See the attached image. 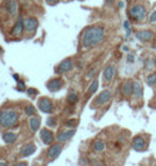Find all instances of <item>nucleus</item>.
Masks as SVG:
<instances>
[{
    "label": "nucleus",
    "instance_id": "obj_16",
    "mask_svg": "<svg viewBox=\"0 0 156 166\" xmlns=\"http://www.w3.org/2000/svg\"><path fill=\"white\" fill-rule=\"evenodd\" d=\"M132 146H133V148H134L135 150H137V151H140V150L144 149L145 142H144V139L142 138V137L137 136V137H135V138L133 139Z\"/></svg>",
    "mask_w": 156,
    "mask_h": 166
},
{
    "label": "nucleus",
    "instance_id": "obj_23",
    "mask_svg": "<svg viewBox=\"0 0 156 166\" xmlns=\"http://www.w3.org/2000/svg\"><path fill=\"white\" fill-rule=\"evenodd\" d=\"M97 88H98V82H97V79H94L92 83H91L89 89H88V92L92 94V93H94L96 90H97Z\"/></svg>",
    "mask_w": 156,
    "mask_h": 166
},
{
    "label": "nucleus",
    "instance_id": "obj_36",
    "mask_svg": "<svg viewBox=\"0 0 156 166\" xmlns=\"http://www.w3.org/2000/svg\"><path fill=\"white\" fill-rule=\"evenodd\" d=\"M13 77H14V79L16 80V82H18V80H19V76H18L17 74H14V75H13Z\"/></svg>",
    "mask_w": 156,
    "mask_h": 166
},
{
    "label": "nucleus",
    "instance_id": "obj_26",
    "mask_svg": "<svg viewBox=\"0 0 156 166\" xmlns=\"http://www.w3.org/2000/svg\"><path fill=\"white\" fill-rule=\"evenodd\" d=\"M123 25H124V29L126 30V37H129L131 33H132V30H131V26H129L128 20H125Z\"/></svg>",
    "mask_w": 156,
    "mask_h": 166
},
{
    "label": "nucleus",
    "instance_id": "obj_30",
    "mask_svg": "<svg viewBox=\"0 0 156 166\" xmlns=\"http://www.w3.org/2000/svg\"><path fill=\"white\" fill-rule=\"evenodd\" d=\"M47 126H56V120L54 118H48L47 119Z\"/></svg>",
    "mask_w": 156,
    "mask_h": 166
},
{
    "label": "nucleus",
    "instance_id": "obj_18",
    "mask_svg": "<svg viewBox=\"0 0 156 166\" xmlns=\"http://www.w3.org/2000/svg\"><path fill=\"white\" fill-rule=\"evenodd\" d=\"M123 93L126 97H129L134 93V83H132L131 80L126 82L125 84L123 85Z\"/></svg>",
    "mask_w": 156,
    "mask_h": 166
},
{
    "label": "nucleus",
    "instance_id": "obj_39",
    "mask_svg": "<svg viewBox=\"0 0 156 166\" xmlns=\"http://www.w3.org/2000/svg\"><path fill=\"white\" fill-rule=\"evenodd\" d=\"M0 166H6V162H1L0 163Z\"/></svg>",
    "mask_w": 156,
    "mask_h": 166
},
{
    "label": "nucleus",
    "instance_id": "obj_12",
    "mask_svg": "<svg viewBox=\"0 0 156 166\" xmlns=\"http://www.w3.org/2000/svg\"><path fill=\"white\" fill-rule=\"evenodd\" d=\"M61 151H62L61 145L55 144L50 148H49V150H48V152H47V157L49 158V159L54 160V159H56V158L59 157V154L61 153Z\"/></svg>",
    "mask_w": 156,
    "mask_h": 166
},
{
    "label": "nucleus",
    "instance_id": "obj_9",
    "mask_svg": "<svg viewBox=\"0 0 156 166\" xmlns=\"http://www.w3.org/2000/svg\"><path fill=\"white\" fill-rule=\"evenodd\" d=\"M18 9V2L17 0H7L6 2V10L10 15L13 17L17 14Z\"/></svg>",
    "mask_w": 156,
    "mask_h": 166
},
{
    "label": "nucleus",
    "instance_id": "obj_33",
    "mask_svg": "<svg viewBox=\"0 0 156 166\" xmlns=\"http://www.w3.org/2000/svg\"><path fill=\"white\" fill-rule=\"evenodd\" d=\"M127 61L128 62H134V55H132V54H129L128 56H127Z\"/></svg>",
    "mask_w": 156,
    "mask_h": 166
},
{
    "label": "nucleus",
    "instance_id": "obj_21",
    "mask_svg": "<svg viewBox=\"0 0 156 166\" xmlns=\"http://www.w3.org/2000/svg\"><path fill=\"white\" fill-rule=\"evenodd\" d=\"M2 139L7 142V144H13L15 141L17 139V135L14 133H11V132H7L2 135Z\"/></svg>",
    "mask_w": 156,
    "mask_h": 166
},
{
    "label": "nucleus",
    "instance_id": "obj_41",
    "mask_svg": "<svg viewBox=\"0 0 156 166\" xmlns=\"http://www.w3.org/2000/svg\"><path fill=\"white\" fill-rule=\"evenodd\" d=\"M155 64H156V59H155Z\"/></svg>",
    "mask_w": 156,
    "mask_h": 166
},
{
    "label": "nucleus",
    "instance_id": "obj_29",
    "mask_svg": "<svg viewBox=\"0 0 156 166\" xmlns=\"http://www.w3.org/2000/svg\"><path fill=\"white\" fill-rule=\"evenodd\" d=\"M27 93L30 97H34L36 93H38V90L34 89V88H29V89H27Z\"/></svg>",
    "mask_w": 156,
    "mask_h": 166
},
{
    "label": "nucleus",
    "instance_id": "obj_4",
    "mask_svg": "<svg viewBox=\"0 0 156 166\" xmlns=\"http://www.w3.org/2000/svg\"><path fill=\"white\" fill-rule=\"evenodd\" d=\"M74 67V62L72 61V59H64L63 61H61L58 64V67L56 68V73L62 74V73H66V72L71 71Z\"/></svg>",
    "mask_w": 156,
    "mask_h": 166
},
{
    "label": "nucleus",
    "instance_id": "obj_10",
    "mask_svg": "<svg viewBox=\"0 0 156 166\" xmlns=\"http://www.w3.org/2000/svg\"><path fill=\"white\" fill-rule=\"evenodd\" d=\"M62 84H63V83H62L61 78H54V79H50L47 83V88H48L49 91L56 92V91H58V90L61 89Z\"/></svg>",
    "mask_w": 156,
    "mask_h": 166
},
{
    "label": "nucleus",
    "instance_id": "obj_13",
    "mask_svg": "<svg viewBox=\"0 0 156 166\" xmlns=\"http://www.w3.org/2000/svg\"><path fill=\"white\" fill-rule=\"evenodd\" d=\"M111 98V91L110 90H104L98 94L97 99H96V104L97 105H103L107 103Z\"/></svg>",
    "mask_w": 156,
    "mask_h": 166
},
{
    "label": "nucleus",
    "instance_id": "obj_27",
    "mask_svg": "<svg viewBox=\"0 0 156 166\" xmlns=\"http://www.w3.org/2000/svg\"><path fill=\"white\" fill-rule=\"evenodd\" d=\"M67 100H69L70 103H75L78 101V97L76 93H71V94H69V98H67Z\"/></svg>",
    "mask_w": 156,
    "mask_h": 166
},
{
    "label": "nucleus",
    "instance_id": "obj_17",
    "mask_svg": "<svg viewBox=\"0 0 156 166\" xmlns=\"http://www.w3.org/2000/svg\"><path fill=\"white\" fill-rule=\"evenodd\" d=\"M35 150H36L35 145H33V144L27 145V146H25L22 150H20V157H29V155L34 153Z\"/></svg>",
    "mask_w": 156,
    "mask_h": 166
},
{
    "label": "nucleus",
    "instance_id": "obj_38",
    "mask_svg": "<svg viewBox=\"0 0 156 166\" xmlns=\"http://www.w3.org/2000/svg\"><path fill=\"white\" fill-rule=\"evenodd\" d=\"M119 7H120V8H123V2H119Z\"/></svg>",
    "mask_w": 156,
    "mask_h": 166
},
{
    "label": "nucleus",
    "instance_id": "obj_22",
    "mask_svg": "<svg viewBox=\"0 0 156 166\" xmlns=\"http://www.w3.org/2000/svg\"><path fill=\"white\" fill-rule=\"evenodd\" d=\"M93 147L96 151H103L105 149V142L102 141H95L94 144H93Z\"/></svg>",
    "mask_w": 156,
    "mask_h": 166
},
{
    "label": "nucleus",
    "instance_id": "obj_7",
    "mask_svg": "<svg viewBox=\"0 0 156 166\" xmlns=\"http://www.w3.org/2000/svg\"><path fill=\"white\" fill-rule=\"evenodd\" d=\"M25 30V26H24V19H22V15H18V19L15 26L12 29V35H15V37H19V35H23Z\"/></svg>",
    "mask_w": 156,
    "mask_h": 166
},
{
    "label": "nucleus",
    "instance_id": "obj_20",
    "mask_svg": "<svg viewBox=\"0 0 156 166\" xmlns=\"http://www.w3.org/2000/svg\"><path fill=\"white\" fill-rule=\"evenodd\" d=\"M30 123V128L31 130H32L33 132L38 131L39 129H40V126H41V119L39 117H36V116H34V117H32L30 119L29 121Z\"/></svg>",
    "mask_w": 156,
    "mask_h": 166
},
{
    "label": "nucleus",
    "instance_id": "obj_25",
    "mask_svg": "<svg viewBox=\"0 0 156 166\" xmlns=\"http://www.w3.org/2000/svg\"><path fill=\"white\" fill-rule=\"evenodd\" d=\"M148 84L150 85V86H154V85H156V73H153L148 76Z\"/></svg>",
    "mask_w": 156,
    "mask_h": 166
},
{
    "label": "nucleus",
    "instance_id": "obj_5",
    "mask_svg": "<svg viewBox=\"0 0 156 166\" xmlns=\"http://www.w3.org/2000/svg\"><path fill=\"white\" fill-rule=\"evenodd\" d=\"M38 106L41 111L46 113V114H50L54 110L53 103H51V101L47 98H41L38 102Z\"/></svg>",
    "mask_w": 156,
    "mask_h": 166
},
{
    "label": "nucleus",
    "instance_id": "obj_34",
    "mask_svg": "<svg viewBox=\"0 0 156 166\" xmlns=\"http://www.w3.org/2000/svg\"><path fill=\"white\" fill-rule=\"evenodd\" d=\"M58 1L59 0H46V2H47L48 4H56Z\"/></svg>",
    "mask_w": 156,
    "mask_h": 166
},
{
    "label": "nucleus",
    "instance_id": "obj_24",
    "mask_svg": "<svg viewBox=\"0 0 156 166\" xmlns=\"http://www.w3.org/2000/svg\"><path fill=\"white\" fill-rule=\"evenodd\" d=\"M35 107L34 106H32V105H28L27 107H26V110H25V114L27 116H33L35 114Z\"/></svg>",
    "mask_w": 156,
    "mask_h": 166
},
{
    "label": "nucleus",
    "instance_id": "obj_11",
    "mask_svg": "<svg viewBox=\"0 0 156 166\" xmlns=\"http://www.w3.org/2000/svg\"><path fill=\"white\" fill-rule=\"evenodd\" d=\"M41 139H42V142L44 144L46 145H49L51 144V142H54V133L51 131H49L47 129H43L42 131H41Z\"/></svg>",
    "mask_w": 156,
    "mask_h": 166
},
{
    "label": "nucleus",
    "instance_id": "obj_32",
    "mask_svg": "<svg viewBox=\"0 0 156 166\" xmlns=\"http://www.w3.org/2000/svg\"><path fill=\"white\" fill-rule=\"evenodd\" d=\"M150 22L151 23H155L156 22V11H154L151 14V16H150Z\"/></svg>",
    "mask_w": 156,
    "mask_h": 166
},
{
    "label": "nucleus",
    "instance_id": "obj_40",
    "mask_svg": "<svg viewBox=\"0 0 156 166\" xmlns=\"http://www.w3.org/2000/svg\"><path fill=\"white\" fill-rule=\"evenodd\" d=\"M126 1H127V2H131V1H132V0H126Z\"/></svg>",
    "mask_w": 156,
    "mask_h": 166
},
{
    "label": "nucleus",
    "instance_id": "obj_43",
    "mask_svg": "<svg viewBox=\"0 0 156 166\" xmlns=\"http://www.w3.org/2000/svg\"><path fill=\"white\" fill-rule=\"evenodd\" d=\"M80 1H81V0H80Z\"/></svg>",
    "mask_w": 156,
    "mask_h": 166
},
{
    "label": "nucleus",
    "instance_id": "obj_15",
    "mask_svg": "<svg viewBox=\"0 0 156 166\" xmlns=\"http://www.w3.org/2000/svg\"><path fill=\"white\" fill-rule=\"evenodd\" d=\"M75 130H69V131H65V132H62V133H59L58 136H57V141L58 142H66L69 141V139H71L73 136L75 135Z\"/></svg>",
    "mask_w": 156,
    "mask_h": 166
},
{
    "label": "nucleus",
    "instance_id": "obj_2",
    "mask_svg": "<svg viewBox=\"0 0 156 166\" xmlns=\"http://www.w3.org/2000/svg\"><path fill=\"white\" fill-rule=\"evenodd\" d=\"M18 120V114L13 110H8L1 111L0 115V123L4 128H11L15 126Z\"/></svg>",
    "mask_w": 156,
    "mask_h": 166
},
{
    "label": "nucleus",
    "instance_id": "obj_35",
    "mask_svg": "<svg viewBox=\"0 0 156 166\" xmlns=\"http://www.w3.org/2000/svg\"><path fill=\"white\" fill-rule=\"evenodd\" d=\"M15 166H27V163L26 162H19V163H17Z\"/></svg>",
    "mask_w": 156,
    "mask_h": 166
},
{
    "label": "nucleus",
    "instance_id": "obj_19",
    "mask_svg": "<svg viewBox=\"0 0 156 166\" xmlns=\"http://www.w3.org/2000/svg\"><path fill=\"white\" fill-rule=\"evenodd\" d=\"M134 95L136 99H141L143 95V88L139 82H134Z\"/></svg>",
    "mask_w": 156,
    "mask_h": 166
},
{
    "label": "nucleus",
    "instance_id": "obj_3",
    "mask_svg": "<svg viewBox=\"0 0 156 166\" xmlns=\"http://www.w3.org/2000/svg\"><path fill=\"white\" fill-rule=\"evenodd\" d=\"M147 15V10L142 4H135L129 9V16L134 20H143Z\"/></svg>",
    "mask_w": 156,
    "mask_h": 166
},
{
    "label": "nucleus",
    "instance_id": "obj_14",
    "mask_svg": "<svg viewBox=\"0 0 156 166\" xmlns=\"http://www.w3.org/2000/svg\"><path fill=\"white\" fill-rule=\"evenodd\" d=\"M116 75V68L113 66H108L103 72V77L106 82H111Z\"/></svg>",
    "mask_w": 156,
    "mask_h": 166
},
{
    "label": "nucleus",
    "instance_id": "obj_42",
    "mask_svg": "<svg viewBox=\"0 0 156 166\" xmlns=\"http://www.w3.org/2000/svg\"><path fill=\"white\" fill-rule=\"evenodd\" d=\"M32 166H34V165H32Z\"/></svg>",
    "mask_w": 156,
    "mask_h": 166
},
{
    "label": "nucleus",
    "instance_id": "obj_37",
    "mask_svg": "<svg viewBox=\"0 0 156 166\" xmlns=\"http://www.w3.org/2000/svg\"><path fill=\"white\" fill-rule=\"evenodd\" d=\"M93 166H105L103 164V163H100V164H95V165H93Z\"/></svg>",
    "mask_w": 156,
    "mask_h": 166
},
{
    "label": "nucleus",
    "instance_id": "obj_28",
    "mask_svg": "<svg viewBox=\"0 0 156 166\" xmlns=\"http://www.w3.org/2000/svg\"><path fill=\"white\" fill-rule=\"evenodd\" d=\"M25 89H26L25 83L23 82V80H18L17 82V90L18 91H24Z\"/></svg>",
    "mask_w": 156,
    "mask_h": 166
},
{
    "label": "nucleus",
    "instance_id": "obj_8",
    "mask_svg": "<svg viewBox=\"0 0 156 166\" xmlns=\"http://www.w3.org/2000/svg\"><path fill=\"white\" fill-rule=\"evenodd\" d=\"M136 38L141 42H149L154 38V33L150 30H141L136 33Z\"/></svg>",
    "mask_w": 156,
    "mask_h": 166
},
{
    "label": "nucleus",
    "instance_id": "obj_6",
    "mask_svg": "<svg viewBox=\"0 0 156 166\" xmlns=\"http://www.w3.org/2000/svg\"><path fill=\"white\" fill-rule=\"evenodd\" d=\"M24 26L27 32H34L39 26V22L35 17H26L24 19Z\"/></svg>",
    "mask_w": 156,
    "mask_h": 166
},
{
    "label": "nucleus",
    "instance_id": "obj_1",
    "mask_svg": "<svg viewBox=\"0 0 156 166\" xmlns=\"http://www.w3.org/2000/svg\"><path fill=\"white\" fill-rule=\"evenodd\" d=\"M105 39V29L102 26H90L86 28L81 37V46L92 48L101 44Z\"/></svg>",
    "mask_w": 156,
    "mask_h": 166
},
{
    "label": "nucleus",
    "instance_id": "obj_31",
    "mask_svg": "<svg viewBox=\"0 0 156 166\" xmlns=\"http://www.w3.org/2000/svg\"><path fill=\"white\" fill-rule=\"evenodd\" d=\"M65 124L67 126H71V128H73V126H75V124H76V120H75V119H72V120H70V121H66Z\"/></svg>",
    "mask_w": 156,
    "mask_h": 166
}]
</instances>
